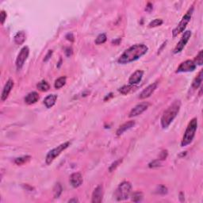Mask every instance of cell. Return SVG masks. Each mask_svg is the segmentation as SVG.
Listing matches in <instances>:
<instances>
[{"label":"cell","instance_id":"ac0fdd59","mask_svg":"<svg viewBox=\"0 0 203 203\" xmlns=\"http://www.w3.org/2000/svg\"><path fill=\"white\" fill-rule=\"evenodd\" d=\"M57 99V94H49L46 98L44 99V104L47 108L53 107V105H55Z\"/></svg>","mask_w":203,"mask_h":203},{"label":"cell","instance_id":"4fadbf2b","mask_svg":"<svg viewBox=\"0 0 203 203\" xmlns=\"http://www.w3.org/2000/svg\"><path fill=\"white\" fill-rule=\"evenodd\" d=\"M83 181V180L82 175L79 173V172H76V173H73V174L71 175L70 183L74 188H77L80 186L82 185Z\"/></svg>","mask_w":203,"mask_h":203},{"label":"cell","instance_id":"5bb4252c","mask_svg":"<svg viewBox=\"0 0 203 203\" xmlns=\"http://www.w3.org/2000/svg\"><path fill=\"white\" fill-rule=\"evenodd\" d=\"M14 81L12 79H8V81L6 82V83L5 84V86L3 87V90H2V95H1V100L2 102L6 100V98H8V96H9V94L10 93L11 90L14 87Z\"/></svg>","mask_w":203,"mask_h":203},{"label":"cell","instance_id":"8992f818","mask_svg":"<svg viewBox=\"0 0 203 203\" xmlns=\"http://www.w3.org/2000/svg\"><path fill=\"white\" fill-rule=\"evenodd\" d=\"M71 142L69 141H67L65 143H63L61 145H60L59 146H57V148L52 149L51 151H49L48 152L47 156H46V158H45V163L47 165H50L54 161V160L57 158V156H59L61 155V152L63 151H65V149H67L70 146Z\"/></svg>","mask_w":203,"mask_h":203},{"label":"cell","instance_id":"7a4b0ae2","mask_svg":"<svg viewBox=\"0 0 203 203\" xmlns=\"http://www.w3.org/2000/svg\"><path fill=\"white\" fill-rule=\"evenodd\" d=\"M181 107V102L180 100H175L171 104L170 106L164 111L162 117L160 119V124L163 129H167L171 125L172 121L178 115Z\"/></svg>","mask_w":203,"mask_h":203},{"label":"cell","instance_id":"f35d334b","mask_svg":"<svg viewBox=\"0 0 203 203\" xmlns=\"http://www.w3.org/2000/svg\"><path fill=\"white\" fill-rule=\"evenodd\" d=\"M183 192H181V193H180V197H179V198H180V201H184V197L183 196Z\"/></svg>","mask_w":203,"mask_h":203},{"label":"cell","instance_id":"d6986e66","mask_svg":"<svg viewBox=\"0 0 203 203\" xmlns=\"http://www.w3.org/2000/svg\"><path fill=\"white\" fill-rule=\"evenodd\" d=\"M25 38H26V35H25V33L24 31H18V33H16L15 36L14 37V41L15 42V44L20 45H22V44L25 42Z\"/></svg>","mask_w":203,"mask_h":203},{"label":"cell","instance_id":"8fae6325","mask_svg":"<svg viewBox=\"0 0 203 203\" xmlns=\"http://www.w3.org/2000/svg\"><path fill=\"white\" fill-rule=\"evenodd\" d=\"M102 197H103V186L102 185H98L94 190L93 194H92L91 202L100 203L102 200Z\"/></svg>","mask_w":203,"mask_h":203},{"label":"cell","instance_id":"7402d4cb","mask_svg":"<svg viewBox=\"0 0 203 203\" xmlns=\"http://www.w3.org/2000/svg\"><path fill=\"white\" fill-rule=\"evenodd\" d=\"M66 80L67 78L66 76H61L60 78L57 79L56 81H55L54 87L56 89H61V87L65 86V83H66Z\"/></svg>","mask_w":203,"mask_h":203},{"label":"cell","instance_id":"4dcf8cb0","mask_svg":"<svg viewBox=\"0 0 203 203\" xmlns=\"http://www.w3.org/2000/svg\"><path fill=\"white\" fill-rule=\"evenodd\" d=\"M160 166V160H155L149 164V167L150 168H158Z\"/></svg>","mask_w":203,"mask_h":203},{"label":"cell","instance_id":"44dd1931","mask_svg":"<svg viewBox=\"0 0 203 203\" xmlns=\"http://www.w3.org/2000/svg\"><path fill=\"white\" fill-rule=\"evenodd\" d=\"M37 88L39 90H41V91L45 92L48 91L50 89V86H49V84L48 83L47 81L42 80V81H41V82H39L37 84Z\"/></svg>","mask_w":203,"mask_h":203},{"label":"cell","instance_id":"f546056e","mask_svg":"<svg viewBox=\"0 0 203 203\" xmlns=\"http://www.w3.org/2000/svg\"><path fill=\"white\" fill-rule=\"evenodd\" d=\"M121 162H122V159H119V160H116V161H114V162H113V164L109 166V172H113L114 170H116V168L119 166L120 164H121Z\"/></svg>","mask_w":203,"mask_h":203},{"label":"cell","instance_id":"74e56055","mask_svg":"<svg viewBox=\"0 0 203 203\" xmlns=\"http://www.w3.org/2000/svg\"><path fill=\"white\" fill-rule=\"evenodd\" d=\"M65 53H66L67 57H70L72 54V48H68L65 51Z\"/></svg>","mask_w":203,"mask_h":203},{"label":"cell","instance_id":"52a82bcc","mask_svg":"<svg viewBox=\"0 0 203 203\" xmlns=\"http://www.w3.org/2000/svg\"><path fill=\"white\" fill-rule=\"evenodd\" d=\"M29 54V49L28 46H24L20 53H18V57L16 59V68L17 70L20 71L22 68L24 64H25V61L27 60Z\"/></svg>","mask_w":203,"mask_h":203},{"label":"cell","instance_id":"7c38bea8","mask_svg":"<svg viewBox=\"0 0 203 203\" xmlns=\"http://www.w3.org/2000/svg\"><path fill=\"white\" fill-rule=\"evenodd\" d=\"M156 87H157V83L156 82L150 84L149 86H148L145 89L143 90V91L139 95V98L140 99H145L147 98H149L153 94V92L156 90Z\"/></svg>","mask_w":203,"mask_h":203},{"label":"cell","instance_id":"4316f807","mask_svg":"<svg viewBox=\"0 0 203 203\" xmlns=\"http://www.w3.org/2000/svg\"><path fill=\"white\" fill-rule=\"evenodd\" d=\"M194 64L196 65H201L203 63V52L202 50H201L199 53H197V55L196 56L194 61Z\"/></svg>","mask_w":203,"mask_h":203},{"label":"cell","instance_id":"ffe728a7","mask_svg":"<svg viewBox=\"0 0 203 203\" xmlns=\"http://www.w3.org/2000/svg\"><path fill=\"white\" fill-rule=\"evenodd\" d=\"M202 78H203V72L202 70H201L198 73L197 76H196L194 79L193 80V83H192V87L194 89H197L201 86V83H202Z\"/></svg>","mask_w":203,"mask_h":203},{"label":"cell","instance_id":"d590c367","mask_svg":"<svg viewBox=\"0 0 203 203\" xmlns=\"http://www.w3.org/2000/svg\"><path fill=\"white\" fill-rule=\"evenodd\" d=\"M52 54H53V51L49 50V52H48L47 54H46V56H45V59H44V61H45V62H46V61H49V59H50V57H52Z\"/></svg>","mask_w":203,"mask_h":203},{"label":"cell","instance_id":"e0dca14e","mask_svg":"<svg viewBox=\"0 0 203 203\" xmlns=\"http://www.w3.org/2000/svg\"><path fill=\"white\" fill-rule=\"evenodd\" d=\"M134 125H135L134 121H127V122H125V124H123V125H121V126L118 128V129L117 130L116 133H117V136H121V134H123V133H125V131L129 130V129H131L132 127L134 126Z\"/></svg>","mask_w":203,"mask_h":203},{"label":"cell","instance_id":"60d3db41","mask_svg":"<svg viewBox=\"0 0 203 203\" xmlns=\"http://www.w3.org/2000/svg\"><path fill=\"white\" fill-rule=\"evenodd\" d=\"M109 95H111V97H112V93H110V94H109ZM109 96H106V97H105V99H104V100H105H105L109 99Z\"/></svg>","mask_w":203,"mask_h":203},{"label":"cell","instance_id":"83f0119b","mask_svg":"<svg viewBox=\"0 0 203 203\" xmlns=\"http://www.w3.org/2000/svg\"><path fill=\"white\" fill-rule=\"evenodd\" d=\"M163 20L160 19V18H156L153 21L150 22L149 24V28H154V27H157V26H160L163 24Z\"/></svg>","mask_w":203,"mask_h":203},{"label":"cell","instance_id":"ba28073f","mask_svg":"<svg viewBox=\"0 0 203 203\" xmlns=\"http://www.w3.org/2000/svg\"><path fill=\"white\" fill-rule=\"evenodd\" d=\"M191 31H190V30H186V31L184 32L183 35L182 36L181 39L179 41V43L177 44V45H176L174 51H173V53H174L175 54L181 53L184 47L186 46V45L188 41H189L190 38L191 37Z\"/></svg>","mask_w":203,"mask_h":203},{"label":"cell","instance_id":"277c9868","mask_svg":"<svg viewBox=\"0 0 203 203\" xmlns=\"http://www.w3.org/2000/svg\"><path fill=\"white\" fill-rule=\"evenodd\" d=\"M132 190V184L129 182H122L116 190L114 196L117 201H124L128 199Z\"/></svg>","mask_w":203,"mask_h":203},{"label":"cell","instance_id":"d4e9b609","mask_svg":"<svg viewBox=\"0 0 203 203\" xmlns=\"http://www.w3.org/2000/svg\"><path fill=\"white\" fill-rule=\"evenodd\" d=\"M62 186H61V185L59 183L55 185L54 188H53V194H54V197L56 198L60 197V195L62 193Z\"/></svg>","mask_w":203,"mask_h":203},{"label":"cell","instance_id":"5b68a950","mask_svg":"<svg viewBox=\"0 0 203 203\" xmlns=\"http://www.w3.org/2000/svg\"><path fill=\"white\" fill-rule=\"evenodd\" d=\"M193 13H194V7L193 6H191L190 8H189V10H188L187 12L186 13L185 15L182 18V20L179 22V23L178 24L177 26L173 29V31H172L173 37H177L179 33H183V32L185 30L186 25H187V24L189 23L190 19H191Z\"/></svg>","mask_w":203,"mask_h":203},{"label":"cell","instance_id":"3957f363","mask_svg":"<svg viewBox=\"0 0 203 203\" xmlns=\"http://www.w3.org/2000/svg\"><path fill=\"white\" fill-rule=\"evenodd\" d=\"M197 128V119L196 117H194L191 121H190L187 125V128L186 129L185 133L183 135V140L181 141V146L185 147L190 145L193 141L194 137L195 136L196 130Z\"/></svg>","mask_w":203,"mask_h":203},{"label":"cell","instance_id":"9a60e30c","mask_svg":"<svg viewBox=\"0 0 203 203\" xmlns=\"http://www.w3.org/2000/svg\"><path fill=\"white\" fill-rule=\"evenodd\" d=\"M144 76V72L141 70H137L131 75L129 79V83L130 85H136L141 82Z\"/></svg>","mask_w":203,"mask_h":203},{"label":"cell","instance_id":"f1b7e54d","mask_svg":"<svg viewBox=\"0 0 203 203\" xmlns=\"http://www.w3.org/2000/svg\"><path fill=\"white\" fill-rule=\"evenodd\" d=\"M143 199V194L141 192H136L132 196V201L134 202H139Z\"/></svg>","mask_w":203,"mask_h":203},{"label":"cell","instance_id":"30bf717a","mask_svg":"<svg viewBox=\"0 0 203 203\" xmlns=\"http://www.w3.org/2000/svg\"><path fill=\"white\" fill-rule=\"evenodd\" d=\"M149 103H146V102H143V103L138 104L133 108L132 110L129 113V117H136V116H138L140 114L143 113V112H145L148 107H149Z\"/></svg>","mask_w":203,"mask_h":203},{"label":"cell","instance_id":"603a6c76","mask_svg":"<svg viewBox=\"0 0 203 203\" xmlns=\"http://www.w3.org/2000/svg\"><path fill=\"white\" fill-rule=\"evenodd\" d=\"M134 88V85H130V84H129V85H125V86L121 87L119 90H118V91H119L121 94L125 95V94H129V92H131L132 90H133Z\"/></svg>","mask_w":203,"mask_h":203},{"label":"cell","instance_id":"8d00e7d4","mask_svg":"<svg viewBox=\"0 0 203 203\" xmlns=\"http://www.w3.org/2000/svg\"><path fill=\"white\" fill-rule=\"evenodd\" d=\"M153 9V6H152V4L151 2H149V3L147 4L146 8H145V10L148 12H151V10Z\"/></svg>","mask_w":203,"mask_h":203},{"label":"cell","instance_id":"836d02e7","mask_svg":"<svg viewBox=\"0 0 203 203\" xmlns=\"http://www.w3.org/2000/svg\"><path fill=\"white\" fill-rule=\"evenodd\" d=\"M0 15H1V23H2V25H3L6 19V13L4 10H2L0 13Z\"/></svg>","mask_w":203,"mask_h":203},{"label":"cell","instance_id":"2e32d148","mask_svg":"<svg viewBox=\"0 0 203 203\" xmlns=\"http://www.w3.org/2000/svg\"><path fill=\"white\" fill-rule=\"evenodd\" d=\"M40 98V96L38 93L36 91L30 92L27 95L25 96V102L28 105H32V104L36 103Z\"/></svg>","mask_w":203,"mask_h":203},{"label":"cell","instance_id":"484cf974","mask_svg":"<svg viewBox=\"0 0 203 203\" xmlns=\"http://www.w3.org/2000/svg\"><path fill=\"white\" fill-rule=\"evenodd\" d=\"M106 40H107V37H106L105 33H101V34H99V35L97 37L94 42H95L96 45H101V44L105 43Z\"/></svg>","mask_w":203,"mask_h":203},{"label":"cell","instance_id":"d6a6232c","mask_svg":"<svg viewBox=\"0 0 203 203\" xmlns=\"http://www.w3.org/2000/svg\"><path fill=\"white\" fill-rule=\"evenodd\" d=\"M168 151L167 150H164L162 152H160V160H166V158L168 157Z\"/></svg>","mask_w":203,"mask_h":203},{"label":"cell","instance_id":"ab89813d","mask_svg":"<svg viewBox=\"0 0 203 203\" xmlns=\"http://www.w3.org/2000/svg\"><path fill=\"white\" fill-rule=\"evenodd\" d=\"M79 200L77 198H72V199H70L68 201V202H78Z\"/></svg>","mask_w":203,"mask_h":203},{"label":"cell","instance_id":"6da1fadb","mask_svg":"<svg viewBox=\"0 0 203 203\" xmlns=\"http://www.w3.org/2000/svg\"><path fill=\"white\" fill-rule=\"evenodd\" d=\"M149 48L144 44H137L129 47L118 58L117 62L121 65H126L131 62L137 61L138 59L146 54Z\"/></svg>","mask_w":203,"mask_h":203},{"label":"cell","instance_id":"e575fe53","mask_svg":"<svg viewBox=\"0 0 203 203\" xmlns=\"http://www.w3.org/2000/svg\"><path fill=\"white\" fill-rule=\"evenodd\" d=\"M66 39L68 40V41H74L75 38H74V36H73V34L72 33H68L66 35Z\"/></svg>","mask_w":203,"mask_h":203},{"label":"cell","instance_id":"9c48e42d","mask_svg":"<svg viewBox=\"0 0 203 203\" xmlns=\"http://www.w3.org/2000/svg\"><path fill=\"white\" fill-rule=\"evenodd\" d=\"M196 67H197V65L194 64V61L187 60V61H184V62L180 64V65L178 67L177 70H176V73L193 72L194 70H195Z\"/></svg>","mask_w":203,"mask_h":203},{"label":"cell","instance_id":"cb8c5ba5","mask_svg":"<svg viewBox=\"0 0 203 203\" xmlns=\"http://www.w3.org/2000/svg\"><path fill=\"white\" fill-rule=\"evenodd\" d=\"M31 159V157L29 156H22V157H18V158H16L14 160V163H15L17 165H22V164L27 163L28 161H29Z\"/></svg>","mask_w":203,"mask_h":203},{"label":"cell","instance_id":"1f68e13d","mask_svg":"<svg viewBox=\"0 0 203 203\" xmlns=\"http://www.w3.org/2000/svg\"><path fill=\"white\" fill-rule=\"evenodd\" d=\"M157 193L160 194H168V188L164 186H160L158 188V190H157Z\"/></svg>","mask_w":203,"mask_h":203}]
</instances>
